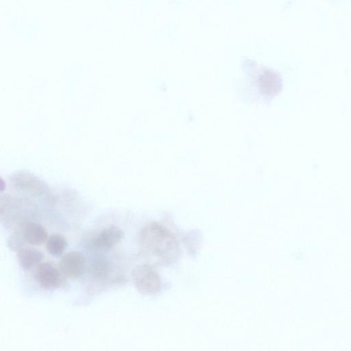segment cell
<instances>
[{
	"label": "cell",
	"instance_id": "cell-3",
	"mask_svg": "<svg viewBox=\"0 0 351 351\" xmlns=\"http://www.w3.org/2000/svg\"><path fill=\"white\" fill-rule=\"evenodd\" d=\"M115 282V269L113 264L104 258L93 261L88 267V290L92 293L104 289L110 282Z\"/></svg>",
	"mask_w": 351,
	"mask_h": 351
},
{
	"label": "cell",
	"instance_id": "cell-4",
	"mask_svg": "<svg viewBox=\"0 0 351 351\" xmlns=\"http://www.w3.org/2000/svg\"><path fill=\"white\" fill-rule=\"evenodd\" d=\"M11 185L17 191L32 197H40L48 191L47 184L38 176L27 171H18L10 178Z\"/></svg>",
	"mask_w": 351,
	"mask_h": 351
},
{
	"label": "cell",
	"instance_id": "cell-9",
	"mask_svg": "<svg viewBox=\"0 0 351 351\" xmlns=\"http://www.w3.org/2000/svg\"><path fill=\"white\" fill-rule=\"evenodd\" d=\"M23 239L32 245H40L48 239L47 232L41 225L29 222L24 225L23 229Z\"/></svg>",
	"mask_w": 351,
	"mask_h": 351
},
{
	"label": "cell",
	"instance_id": "cell-7",
	"mask_svg": "<svg viewBox=\"0 0 351 351\" xmlns=\"http://www.w3.org/2000/svg\"><path fill=\"white\" fill-rule=\"evenodd\" d=\"M64 277L60 269L49 262L38 265L35 274L36 280L39 285L47 290L56 289L63 285Z\"/></svg>",
	"mask_w": 351,
	"mask_h": 351
},
{
	"label": "cell",
	"instance_id": "cell-8",
	"mask_svg": "<svg viewBox=\"0 0 351 351\" xmlns=\"http://www.w3.org/2000/svg\"><path fill=\"white\" fill-rule=\"evenodd\" d=\"M60 269L62 274L71 279L81 277L86 269V261L82 253L71 251L66 253L60 261Z\"/></svg>",
	"mask_w": 351,
	"mask_h": 351
},
{
	"label": "cell",
	"instance_id": "cell-2",
	"mask_svg": "<svg viewBox=\"0 0 351 351\" xmlns=\"http://www.w3.org/2000/svg\"><path fill=\"white\" fill-rule=\"evenodd\" d=\"M139 243L145 255L157 261H171L178 255L179 250L173 234L156 222H152L143 228Z\"/></svg>",
	"mask_w": 351,
	"mask_h": 351
},
{
	"label": "cell",
	"instance_id": "cell-10",
	"mask_svg": "<svg viewBox=\"0 0 351 351\" xmlns=\"http://www.w3.org/2000/svg\"><path fill=\"white\" fill-rule=\"evenodd\" d=\"M43 258V253L35 248L21 247L17 252L19 263L25 271H29L35 266L40 265Z\"/></svg>",
	"mask_w": 351,
	"mask_h": 351
},
{
	"label": "cell",
	"instance_id": "cell-1",
	"mask_svg": "<svg viewBox=\"0 0 351 351\" xmlns=\"http://www.w3.org/2000/svg\"><path fill=\"white\" fill-rule=\"evenodd\" d=\"M243 62L245 93L250 94V99L267 101L280 91L282 77L278 71L250 58H245Z\"/></svg>",
	"mask_w": 351,
	"mask_h": 351
},
{
	"label": "cell",
	"instance_id": "cell-6",
	"mask_svg": "<svg viewBox=\"0 0 351 351\" xmlns=\"http://www.w3.org/2000/svg\"><path fill=\"white\" fill-rule=\"evenodd\" d=\"M123 237V232L117 226L111 225L91 236L87 247L93 251H108L117 245Z\"/></svg>",
	"mask_w": 351,
	"mask_h": 351
},
{
	"label": "cell",
	"instance_id": "cell-5",
	"mask_svg": "<svg viewBox=\"0 0 351 351\" xmlns=\"http://www.w3.org/2000/svg\"><path fill=\"white\" fill-rule=\"evenodd\" d=\"M137 290L143 294H155L161 287V280L156 271L149 265L136 266L132 272Z\"/></svg>",
	"mask_w": 351,
	"mask_h": 351
},
{
	"label": "cell",
	"instance_id": "cell-11",
	"mask_svg": "<svg viewBox=\"0 0 351 351\" xmlns=\"http://www.w3.org/2000/svg\"><path fill=\"white\" fill-rule=\"evenodd\" d=\"M67 247L66 239L60 234H53L46 242L47 252L53 256H60Z\"/></svg>",
	"mask_w": 351,
	"mask_h": 351
}]
</instances>
